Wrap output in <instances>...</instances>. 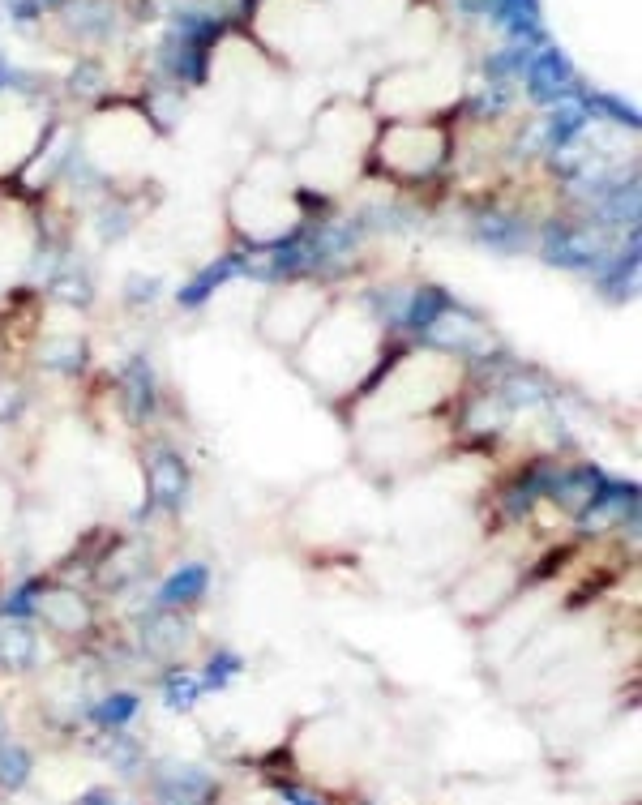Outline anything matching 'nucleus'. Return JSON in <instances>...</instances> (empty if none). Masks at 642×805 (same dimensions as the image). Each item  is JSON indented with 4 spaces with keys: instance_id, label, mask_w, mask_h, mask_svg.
I'll list each match as a JSON object with an SVG mask.
<instances>
[{
    "instance_id": "1",
    "label": "nucleus",
    "mask_w": 642,
    "mask_h": 805,
    "mask_svg": "<svg viewBox=\"0 0 642 805\" xmlns=\"http://www.w3.org/2000/svg\"><path fill=\"white\" fill-rule=\"evenodd\" d=\"M296 352H300L309 382L321 394L347 399L369 377L381 373L377 364H381V352H386V322L364 300L326 305V313L313 322V330L296 343Z\"/></svg>"
},
{
    "instance_id": "2",
    "label": "nucleus",
    "mask_w": 642,
    "mask_h": 805,
    "mask_svg": "<svg viewBox=\"0 0 642 805\" xmlns=\"http://www.w3.org/2000/svg\"><path fill=\"white\" fill-rule=\"evenodd\" d=\"M463 382V360L428 347V352H411L403 360H394L386 373H377V394L369 412L377 420H416L433 416V407H441Z\"/></svg>"
},
{
    "instance_id": "3",
    "label": "nucleus",
    "mask_w": 642,
    "mask_h": 805,
    "mask_svg": "<svg viewBox=\"0 0 642 805\" xmlns=\"http://www.w3.org/2000/svg\"><path fill=\"white\" fill-rule=\"evenodd\" d=\"M300 223V197L279 167H253L232 193V227L253 245L292 240Z\"/></svg>"
},
{
    "instance_id": "4",
    "label": "nucleus",
    "mask_w": 642,
    "mask_h": 805,
    "mask_svg": "<svg viewBox=\"0 0 642 805\" xmlns=\"http://www.w3.org/2000/svg\"><path fill=\"white\" fill-rule=\"evenodd\" d=\"M326 313V292H317L313 283H292L266 305L262 313V334L279 347H296L313 322Z\"/></svg>"
},
{
    "instance_id": "5",
    "label": "nucleus",
    "mask_w": 642,
    "mask_h": 805,
    "mask_svg": "<svg viewBox=\"0 0 642 805\" xmlns=\"http://www.w3.org/2000/svg\"><path fill=\"white\" fill-rule=\"evenodd\" d=\"M446 155V138L433 125H399L381 138V159L399 176H428Z\"/></svg>"
},
{
    "instance_id": "6",
    "label": "nucleus",
    "mask_w": 642,
    "mask_h": 805,
    "mask_svg": "<svg viewBox=\"0 0 642 805\" xmlns=\"http://www.w3.org/2000/svg\"><path fill=\"white\" fill-rule=\"evenodd\" d=\"M39 621H48V626L65 630V634H78L86 621H90V609H86V600L78 596V591H69V587H48V591L39 596Z\"/></svg>"
},
{
    "instance_id": "7",
    "label": "nucleus",
    "mask_w": 642,
    "mask_h": 805,
    "mask_svg": "<svg viewBox=\"0 0 642 805\" xmlns=\"http://www.w3.org/2000/svg\"><path fill=\"white\" fill-rule=\"evenodd\" d=\"M146 484L159 501H180V493H185V467H180L172 454H163V459H155V467L146 472Z\"/></svg>"
},
{
    "instance_id": "8",
    "label": "nucleus",
    "mask_w": 642,
    "mask_h": 805,
    "mask_svg": "<svg viewBox=\"0 0 642 805\" xmlns=\"http://www.w3.org/2000/svg\"><path fill=\"white\" fill-rule=\"evenodd\" d=\"M202 591H206V570L202 566H189V570H180L176 579L163 587V600L167 604H193Z\"/></svg>"
},
{
    "instance_id": "9",
    "label": "nucleus",
    "mask_w": 642,
    "mask_h": 805,
    "mask_svg": "<svg viewBox=\"0 0 642 805\" xmlns=\"http://www.w3.org/2000/svg\"><path fill=\"white\" fill-rule=\"evenodd\" d=\"M26 776H30V754L0 741V784H5V788H18V784H26Z\"/></svg>"
},
{
    "instance_id": "10",
    "label": "nucleus",
    "mask_w": 642,
    "mask_h": 805,
    "mask_svg": "<svg viewBox=\"0 0 642 805\" xmlns=\"http://www.w3.org/2000/svg\"><path fill=\"white\" fill-rule=\"evenodd\" d=\"M0 656H5L9 664H30V656H35V643H30L26 630H9L5 639H0Z\"/></svg>"
},
{
    "instance_id": "11",
    "label": "nucleus",
    "mask_w": 642,
    "mask_h": 805,
    "mask_svg": "<svg viewBox=\"0 0 642 805\" xmlns=\"http://www.w3.org/2000/svg\"><path fill=\"white\" fill-rule=\"evenodd\" d=\"M133 711H137V698H133V694H116V698H107V703L95 711V720L116 728V724H125V720L133 716Z\"/></svg>"
},
{
    "instance_id": "12",
    "label": "nucleus",
    "mask_w": 642,
    "mask_h": 805,
    "mask_svg": "<svg viewBox=\"0 0 642 805\" xmlns=\"http://www.w3.org/2000/svg\"><path fill=\"white\" fill-rule=\"evenodd\" d=\"M197 694H202V686H197L193 677H172V681H167V703L180 707V711H189Z\"/></svg>"
},
{
    "instance_id": "13",
    "label": "nucleus",
    "mask_w": 642,
    "mask_h": 805,
    "mask_svg": "<svg viewBox=\"0 0 642 805\" xmlns=\"http://www.w3.org/2000/svg\"><path fill=\"white\" fill-rule=\"evenodd\" d=\"M283 797H287V805H321L317 797H309V793H300V788H283Z\"/></svg>"
}]
</instances>
